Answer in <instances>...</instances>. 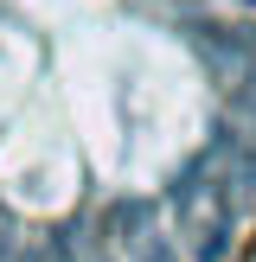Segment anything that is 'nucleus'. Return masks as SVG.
I'll return each instance as SVG.
<instances>
[{
  "label": "nucleus",
  "instance_id": "nucleus-1",
  "mask_svg": "<svg viewBox=\"0 0 256 262\" xmlns=\"http://www.w3.org/2000/svg\"><path fill=\"white\" fill-rule=\"evenodd\" d=\"M166 205L179 211V243H186L192 262H224L230 256V243H237V205L205 173V160H192L186 173L166 186Z\"/></svg>",
  "mask_w": 256,
  "mask_h": 262
},
{
  "label": "nucleus",
  "instance_id": "nucleus-2",
  "mask_svg": "<svg viewBox=\"0 0 256 262\" xmlns=\"http://www.w3.org/2000/svg\"><path fill=\"white\" fill-rule=\"evenodd\" d=\"M186 32V45L199 51V64L218 77V83H243V77L256 71V32H243V26H218V19H186L179 26Z\"/></svg>",
  "mask_w": 256,
  "mask_h": 262
},
{
  "label": "nucleus",
  "instance_id": "nucleus-3",
  "mask_svg": "<svg viewBox=\"0 0 256 262\" xmlns=\"http://www.w3.org/2000/svg\"><path fill=\"white\" fill-rule=\"evenodd\" d=\"M199 160H205V173L230 192V205H256V141L243 135V128L218 122L211 128V147H205Z\"/></svg>",
  "mask_w": 256,
  "mask_h": 262
},
{
  "label": "nucleus",
  "instance_id": "nucleus-4",
  "mask_svg": "<svg viewBox=\"0 0 256 262\" xmlns=\"http://www.w3.org/2000/svg\"><path fill=\"white\" fill-rule=\"evenodd\" d=\"M230 122L256 141V71L243 77V83H230Z\"/></svg>",
  "mask_w": 256,
  "mask_h": 262
},
{
  "label": "nucleus",
  "instance_id": "nucleus-5",
  "mask_svg": "<svg viewBox=\"0 0 256 262\" xmlns=\"http://www.w3.org/2000/svg\"><path fill=\"white\" fill-rule=\"evenodd\" d=\"M135 262H179V256H173V243H166L160 230H141L135 237Z\"/></svg>",
  "mask_w": 256,
  "mask_h": 262
}]
</instances>
